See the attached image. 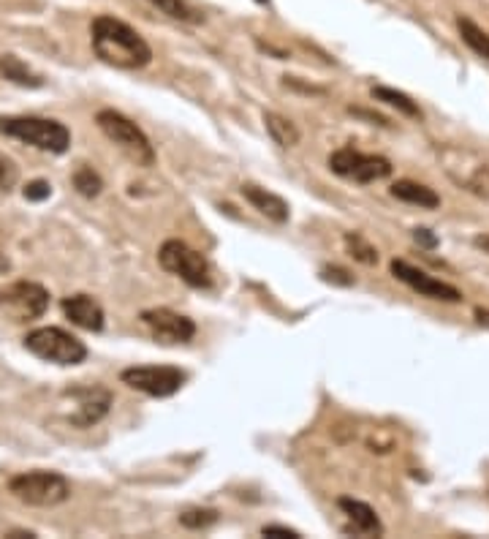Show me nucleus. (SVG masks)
Segmentation results:
<instances>
[{
  "instance_id": "1",
  "label": "nucleus",
  "mask_w": 489,
  "mask_h": 539,
  "mask_svg": "<svg viewBox=\"0 0 489 539\" xmlns=\"http://www.w3.org/2000/svg\"><path fill=\"white\" fill-rule=\"evenodd\" d=\"M93 50L106 63L123 71H136L153 63V50L131 25L115 17H98L93 22Z\"/></svg>"
},
{
  "instance_id": "2",
  "label": "nucleus",
  "mask_w": 489,
  "mask_h": 539,
  "mask_svg": "<svg viewBox=\"0 0 489 539\" xmlns=\"http://www.w3.org/2000/svg\"><path fill=\"white\" fill-rule=\"evenodd\" d=\"M0 134L57 156L65 153L71 145V131L63 123L47 118H0Z\"/></svg>"
},
{
  "instance_id": "3",
  "label": "nucleus",
  "mask_w": 489,
  "mask_h": 539,
  "mask_svg": "<svg viewBox=\"0 0 489 539\" xmlns=\"http://www.w3.org/2000/svg\"><path fill=\"white\" fill-rule=\"evenodd\" d=\"M96 123H98V128L103 131V136L115 142V145H118L123 153H128L139 166H153V164H156V150H153V145H149L147 134H144L134 120H128L126 115H120V112H115V110H101V112L96 115Z\"/></svg>"
},
{
  "instance_id": "4",
  "label": "nucleus",
  "mask_w": 489,
  "mask_h": 539,
  "mask_svg": "<svg viewBox=\"0 0 489 539\" xmlns=\"http://www.w3.org/2000/svg\"><path fill=\"white\" fill-rule=\"evenodd\" d=\"M25 346L35 357H42L55 366H80L88 359V346L77 335H71L60 327H39L27 333Z\"/></svg>"
},
{
  "instance_id": "5",
  "label": "nucleus",
  "mask_w": 489,
  "mask_h": 539,
  "mask_svg": "<svg viewBox=\"0 0 489 539\" xmlns=\"http://www.w3.org/2000/svg\"><path fill=\"white\" fill-rule=\"evenodd\" d=\"M14 498L27 507H57L71 496V488L57 472H25L9 482Z\"/></svg>"
},
{
  "instance_id": "6",
  "label": "nucleus",
  "mask_w": 489,
  "mask_h": 539,
  "mask_svg": "<svg viewBox=\"0 0 489 539\" xmlns=\"http://www.w3.org/2000/svg\"><path fill=\"white\" fill-rule=\"evenodd\" d=\"M158 262L166 273L182 278L194 289H210L212 286V270L207 259L182 240H166L158 250Z\"/></svg>"
},
{
  "instance_id": "7",
  "label": "nucleus",
  "mask_w": 489,
  "mask_h": 539,
  "mask_svg": "<svg viewBox=\"0 0 489 539\" xmlns=\"http://www.w3.org/2000/svg\"><path fill=\"white\" fill-rule=\"evenodd\" d=\"M50 308V292L42 283L33 281H17L6 289H0V311L11 316L14 321H33L44 316Z\"/></svg>"
},
{
  "instance_id": "8",
  "label": "nucleus",
  "mask_w": 489,
  "mask_h": 539,
  "mask_svg": "<svg viewBox=\"0 0 489 539\" xmlns=\"http://www.w3.org/2000/svg\"><path fill=\"white\" fill-rule=\"evenodd\" d=\"M120 379L123 384L149 395V398H169V395L180 392L187 376L185 371L172 366H136V368H126Z\"/></svg>"
},
{
  "instance_id": "9",
  "label": "nucleus",
  "mask_w": 489,
  "mask_h": 539,
  "mask_svg": "<svg viewBox=\"0 0 489 539\" xmlns=\"http://www.w3.org/2000/svg\"><path fill=\"white\" fill-rule=\"evenodd\" d=\"M329 169L346 180H356V183H375L392 174V164L384 156H367L354 148H343L329 156Z\"/></svg>"
},
{
  "instance_id": "10",
  "label": "nucleus",
  "mask_w": 489,
  "mask_h": 539,
  "mask_svg": "<svg viewBox=\"0 0 489 539\" xmlns=\"http://www.w3.org/2000/svg\"><path fill=\"white\" fill-rule=\"evenodd\" d=\"M141 321L147 325V330L153 333V338L166 346L187 343L196 335L194 319H187L172 308H147V311H141Z\"/></svg>"
},
{
  "instance_id": "11",
  "label": "nucleus",
  "mask_w": 489,
  "mask_h": 539,
  "mask_svg": "<svg viewBox=\"0 0 489 539\" xmlns=\"http://www.w3.org/2000/svg\"><path fill=\"white\" fill-rule=\"evenodd\" d=\"M389 267H392V275H394L397 281H402L405 286H410V289L419 292L422 297L443 300V303H460V300H462L460 289H455L451 283H446V281H440V278H435V275H430V273H424V270H419V267H413V265H408V262H402V259H394Z\"/></svg>"
},
{
  "instance_id": "12",
  "label": "nucleus",
  "mask_w": 489,
  "mask_h": 539,
  "mask_svg": "<svg viewBox=\"0 0 489 539\" xmlns=\"http://www.w3.org/2000/svg\"><path fill=\"white\" fill-rule=\"evenodd\" d=\"M63 313L65 319H71L73 325L82 327V330H90V333H98L103 330V308L98 300H93L90 295H73V297H65L63 300Z\"/></svg>"
},
{
  "instance_id": "13",
  "label": "nucleus",
  "mask_w": 489,
  "mask_h": 539,
  "mask_svg": "<svg viewBox=\"0 0 489 539\" xmlns=\"http://www.w3.org/2000/svg\"><path fill=\"white\" fill-rule=\"evenodd\" d=\"M337 507L346 512V518L351 520V526L346 531H354L359 536H381L384 534V523L381 518L375 515V510L370 504L359 498H340L337 501Z\"/></svg>"
},
{
  "instance_id": "14",
  "label": "nucleus",
  "mask_w": 489,
  "mask_h": 539,
  "mask_svg": "<svg viewBox=\"0 0 489 539\" xmlns=\"http://www.w3.org/2000/svg\"><path fill=\"white\" fill-rule=\"evenodd\" d=\"M242 196L261 212V215H267L270 221L275 224H286L288 221V202L267 189H261V186H253V183H245L242 186Z\"/></svg>"
},
{
  "instance_id": "15",
  "label": "nucleus",
  "mask_w": 489,
  "mask_h": 539,
  "mask_svg": "<svg viewBox=\"0 0 489 539\" xmlns=\"http://www.w3.org/2000/svg\"><path fill=\"white\" fill-rule=\"evenodd\" d=\"M82 404H80V412L71 417L73 425L80 427H90L96 425L98 420H103L109 414V406H111V395L106 389H85V392H77Z\"/></svg>"
},
{
  "instance_id": "16",
  "label": "nucleus",
  "mask_w": 489,
  "mask_h": 539,
  "mask_svg": "<svg viewBox=\"0 0 489 539\" xmlns=\"http://www.w3.org/2000/svg\"><path fill=\"white\" fill-rule=\"evenodd\" d=\"M392 196H397L400 202H408V204L424 207V210L440 207V196L422 183H413V180H397V183L392 186Z\"/></svg>"
},
{
  "instance_id": "17",
  "label": "nucleus",
  "mask_w": 489,
  "mask_h": 539,
  "mask_svg": "<svg viewBox=\"0 0 489 539\" xmlns=\"http://www.w3.org/2000/svg\"><path fill=\"white\" fill-rule=\"evenodd\" d=\"M0 77L19 85V88H42L44 80L35 74L33 68H27V63H22L14 55H0Z\"/></svg>"
},
{
  "instance_id": "18",
  "label": "nucleus",
  "mask_w": 489,
  "mask_h": 539,
  "mask_svg": "<svg viewBox=\"0 0 489 539\" xmlns=\"http://www.w3.org/2000/svg\"><path fill=\"white\" fill-rule=\"evenodd\" d=\"M264 126H267V134L272 136L275 145H280V148L299 145V128L288 118H283L278 112H264Z\"/></svg>"
},
{
  "instance_id": "19",
  "label": "nucleus",
  "mask_w": 489,
  "mask_h": 539,
  "mask_svg": "<svg viewBox=\"0 0 489 539\" xmlns=\"http://www.w3.org/2000/svg\"><path fill=\"white\" fill-rule=\"evenodd\" d=\"M372 98H378L389 106H394L397 112L408 115V118H422V110H419V104L413 101L410 96L394 90V88H386V85H378V88H372Z\"/></svg>"
},
{
  "instance_id": "20",
  "label": "nucleus",
  "mask_w": 489,
  "mask_h": 539,
  "mask_svg": "<svg viewBox=\"0 0 489 539\" xmlns=\"http://www.w3.org/2000/svg\"><path fill=\"white\" fill-rule=\"evenodd\" d=\"M457 27H460L462 42H465L476 55H481V58L489 60V35H486L473 19H468V17H460V19H457Z\"/></svg>"
},
{
  "instance_id": "21",
  "label": "nucleus",
  "mask_w": 489,
  "mask_h": 539,
  "mask_svg": "<svg viewBox=\"0 0 489 539\" xmlns=\"http://www.w3.org/2000/svg\"><path fill=\"white\" fill-rule=\"evenodd\" d=\"M156 9H161L166 17L177 19V22H187V25H196L202 22V14L196 9H191L185 4V0H149Z\"/></svg>"
},
{
  "instance_id": "22",
  "label": "nucleus",
  "mask_w": 489,
  "mask_h": 539,
  "mask_svg": "<svg viewBox=\"0 0 489 539\" xmlns=\"http://www.w3.org/2000/svg\"><path fill=\"white\" fill-rule=\"evenodd\" d=\"M73 189H77L82 196L93 199V196L101 194L103 180H101V174H98L93 166H80L77 172H73Z\"/></svg>"
},
{
  "instance_id": "23",
  "label": "nucleus",
  "mask_w": 489,
  "mask_h": 539,
  "mask_svg": "<svg viewBox=\"0 0 489 539\" xmlns=\"http://www.w3.org/2000/svg\"><path fill=\"white\" fill-rule=\"evenodd\" d=\"M346 248H348V254L356 259V262H362V265H375L378 262V250H375L362 235H356V232H348L346 235Z\"/></svg>"
},
{
  "instance_id": "24",
  "label": "nucleus",
  "mask_w": 489,
  "mask_h": 539,
  "mask_svg": "<svg viewBox=\"0 0 489 539\" xmlns=\"http://www.w3.org/2000/svg\"><path fill=\"white\" fill-rule=\"evenodd\" d=\"M180 523L185 528H191V531H199V528H210L218 523V512L215 510H185L180 515Z\"/></svg>"
},
{
  "instance_id": "25",
  "label": "nucleus",
  "mask_w": 489,
  "mask_h": 539,
  "mask_svg": "<svg viewBox=\"0 0 489 539\" xmlns=\"http://www.w3.org/2000/svg\"><path fill=\"white\" fill-rule=\"evenodd\" d=\"M19 180V166L6 156L0 153V191H11Z\"/></svg>"
},
{
  "instance_id": "26",
  "label": "nucleus",
  "mask_w": 489,
  "mask_h": 539,
  "mask_svg": "<svg viewBox=\"0 0 489 539\" xmlns=\"http://www.w3.org/2000/svg\"><path fill=\"white\" fill-rule=\"evenodd\" d=\"M25 199L27 202H44V199H50V194H52V186L47 183V180H33V183H27L25 186Z\"/></svg>"
},
{
  "instance_id": "27",
  "label": "nucleus",
  "mask_w": 489,
  "mask_h": 539,
  "mask_svg": "<svg viewBox=\"0 0 489 539\" xmlns=\"http://www.w3.org/2000/svg\"><path fill=\"white\" fill-rule=\"evenodd\" d=\"M321 278L329 281V283H340V286H351L354 283V275L343 267H321Z\"/></svg>"
},
{
  "instance_id": "28",
  "label": "nucleus",
  "mask_w": 489,
  "mask_h": 539,
  "mask_svg": "<svg viewBox=\"0 0 489 539\" xmlns=\"http://www.w3.org/2000/svg\"><path fill=\"white\" fill-rule=\"evenodd\" d=\"M413 240H416L422 248H430V250H432V248H438V243H440V240H438V235H432V232H430V229H424V227L413 229Z\"/></svg>"
},
{
  "instance_id": "29",
  "label": "nucleus",
  "mask_w": 489,
  "mask_h": 539,
  "mask_svg": "<svg viewBox=\"0 0 489 539\" xmlns=\"http://www.w3.org/2000/svg\"><path fill=\"white\" fill-rule=\"evenodd\" d=\"M261 534H264V536H283V539H302V534L288 528V526H264V528H261Z\"/></svg>"
},
{
  "instance_id": "30",
  "label": "nucleus",
  "mask_w": 489,
  "mask_h": 539,
  "mask_svg": "<svg viewBox=\"0 0 489 539\" xmlns=\"http://www.w3.org/2000/svg\"><path fill=\"white\" fill-rule=\"evenodd\" d=\"M473 245H476L478 250H484V254H489V235H478V237H473Z\"/></svg>"
},
{
  "instance_id": "31",
  "label": "nucleus",
  "mask_w": 489,
  "mask_h": 539,
  "mask_svg": "<svg viewBox=\"0 0 489 539\" xmlns=\"http://www.w3.org/2000/svg\"><path fill=\"white\" fill-rule=\"evenodd\" d=\"M473 313H476V321H478V325L489 327V311H484V308H476Z\"/></svg>"
},
{
  "instance_id": "32",
  "label": "nucleus",
  "mask_w": 489,
  "mask_h": 539,
  "mask_svg": "<svg viewBox=\"0 0 489 539\" xmlns=\"http://www.w3.org/2000/svg\"><path fill=\"white\" fill-rule=\"evenodd\" d=\"M9 536H11V539H19V536H30V539H33L35 534H33V531H11Z\"/></svg>"
},
{
  "instance_id": "33",
  "label": "nucleus",
  "mask_w": 489,
  "mask_h": 539,
  "mask_svg": "<svg viewBox=\"0 0 489 539\" xmlns=\"http://www.w3.org/2000/svg\"><path fill=\"white\" fill-rule=\"evenodd\" d=\"M256 4H270V0H256Z\"/></svg>"
}]
</instances>
